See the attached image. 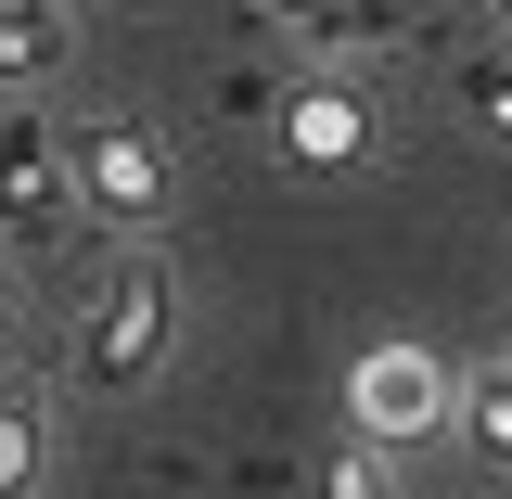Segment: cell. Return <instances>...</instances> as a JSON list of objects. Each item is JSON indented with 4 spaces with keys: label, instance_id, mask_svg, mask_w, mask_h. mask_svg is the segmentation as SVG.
Listing matches in <instances>:
<instances>
[{
    "label": "cell",
    "instance_id": "2",
    "mask_svg": "<svg viewBox=\"0 0 512 499\" xmlns=\"http://www.w3.org/2000/svg\"><path fill=\"white\" fill-rule=\"evenodd\" d=\"M64 180L90 218H116V231H167V205H180V167H167V141L141 116H77L64 128Z\"/></svg>",
    "mask_w": 512,
    "mask_h": 499
},
{
    "label": "cell",
    "instance_id": "6",
    "mask_svg": "<svg viewBox=\"0 0 512 499\" xmlns=\"http://www.w3.org/2000/svg\"><path fill=\"white\" fill-rule=\"evenodd\" d=\"M77 64V13L64 0H0V90H39Z\"/></svg>",
    "mask_w": 512,
    "mask_h": 499
},
{
    "label": "cell",
    "instance_id": "9",
    "mask_svg": "<svg viewBox=\"0 0 512 499\" xmlns=\"http://www.w3.org/2000/svg\"><path fill=\"white\" fill-rule=\"evenodd\" d=\"M461 103H474L487 141H512V64H474V77H461Z\"/></svg>",
    "mask_w": 512,
    "mask_h": 499
},
{
    "label": "cell",
    "instance_id": "1",
    "mask_svg": "<svg viewBox=\"0 0 512 499\" xmlns=\"http://www.w3.org/2000/svg\"><path fill=\"white\" fill-rule=\"evenodd\" d=\"M167 346H180V282H167V256H128L116 282L90 295L77 384H90V397H141V384L167 372Z\"/></svg>",
    "mask_w": 512,
    "mask_h": 499
},
{
    "label": "cell",
    "instance_id": "4",
    "mask_svg": "<svg viewBox=\"0 0 512 499\" xmlns=\"http://www.w3.org/2000/svg\"><path fill=\"white\" fill-rule=\"evenodd\" d=\"M64 205H77V180H64V128L13 90V116H0V231H64Z\"/></svg>",
    "mask_w": 512,
    "mask_h": 499
},
{
    "label": "cell",
    "instance_id": "7",
    "mask_svg": "<svg viewBox=\"0 0 512 499\" xmlns=\"http://www.w3.org/2000/svg\"><path fill=\"white\" fill-rule=\"evenodd\" d=\"M52 487V397L39 384H0V499Z\"/></svg>",
    "mask_w": 512,
    "mask_h": 499
},
{
    "label": "cell",
    "instance_id": "3",
    "mask_svg": "<svg viewBox=\"0 0 512 499\" xmlns=\"http://www.w3.org/2000/svg\"><path fill=\"white\" fill-rule=\"evenodd\" d=\"M346 423H359V448L448 436V359H436V346H410V333L359 346V359H346Z\"/></svg>",
    "mask_w": 512,
    "mask_h": 499
},
{
    "label": "cell",
    "instance_id": "5",
    "mask_svg": "<svg viewBox=\"0 0 512 499\" xmlns=\"http://www.w3.org/2000/svg\"><path fill=\"white\" fill-rule=\"evenodd\" d=\"M282 141H295V167L333 180V167H359V154H372V103H359L346 77H308V90L282 103Z\"/></svg>",
    "mask_w": 512,
    "mask_h": 499
},
{
    "label": "cell",
    "instance_id": "8",
    "mask_svg": "<svg viewBox=\"0 0 512 499\" xmlns=\"http://www.w3.org/2000/svg\"><path fill=\"white\" fill-rule=\"evenodd\" d=\"M448 436L474 461H512V359L500 372H448Z\"/></svg>",
    "mask_w": 512,
    "mask_h": 499
},
{
    "label": "cell",
    "instance_id": "12",
    "mask_svg": "<svg viewBox=\"0 0 512 499\" xmlns=\"http://www.w3.org/2000/svg\"><path fill=\"white\" fill-rule=\"evenodd\" d=\"M500 26H512V0H500Z\"/></svg>",
    "mask_w": 512,
    "mask_h": 499
},
{
    "label": "cell",
    "instance_id": "11",
    "mask_svg": "<svg viewBox=\"0 0 512 499\" xmlns=\"http://www.w3.org/2000/svg\"><path fill=\"white\" fill-rule=\"evenodd\" d=\"M0 333H13V282H0Z\"/></svg>",
    "mask_w": 512,
    "mask_h": 499
},
{
    "label": "cell",
    "instance_id": "10",
    "mask_svg": "<svg viewBox=\"0 0 512 499\" xmlns=\"http://www.w3.org/2000/svg\"><path fill=\"white\" fill-rule=\"evenodd\" d=\"M333 499H397V474H384V448H359V461H333Z\"/></svg>",
    "mask_w": 512,
    "mask_h": 499
}]
</instances>
